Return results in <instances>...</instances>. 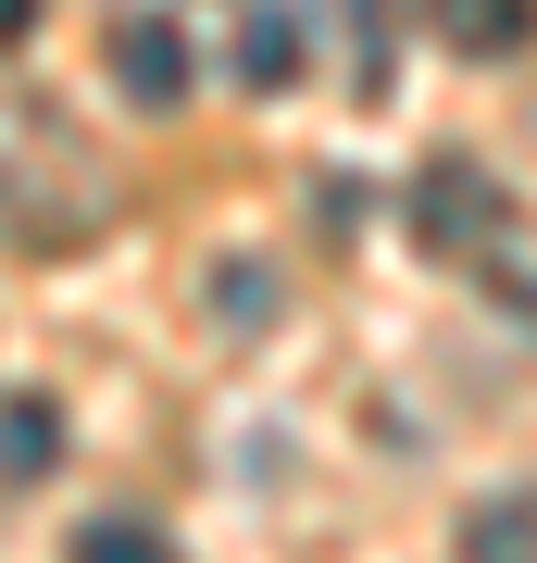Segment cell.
Masks as SVG:
<instances>
[{
	"label": "cell",
	"instance_id": "obj_2",
	"mask_svg": "<svg viewBox=\"0 0 537 563\" xmlns=\"http://www.w3.org/2000/svg\"><path fill=\"white\" fill-rule=\"evenodd\" d=\"M188 76H200V63H188V38H176L163 13H125V25H113V88H125L138 113H176Z\"/></svg>",
	"mask_w": 537,
	"mask_h": 563
},
{
	"label": "cell",
	"instance_id": "obj_5",
	"mask_svg": "<svg viewBox=\"0 0 537 563\" xmlns=\"http://www.w3.org/2000/svg\"><path fill=\"white\" fill-rule=\"evenodd\" d=\"M462 563H537V488H488L462 514Z\"/></svg>",
	"mask_w": 537,
	"mask_h": 563
},
{
	"label": "cell",
	"instance_id": "obj_8",
	"mask_svg": "<svg viewBox=\"0 0 537 563\" xmlns=\"http://www.w3.org/2000/svg\"><path fill=\"white\" fill-rule=\"evenodd\" d=\"M213 313H225V325H262V313H276L262 263H213Z\"/></svg>",
	"mask_w": 537,
	"mask_h": 563
},
{
	"label": "cell",
	"instance_id": "obj_3",
	"mask_svg": "<svg viewBox=\"0 0 537 563\" xmlns=\"http://www.w3.org/2000/svg\"><path fill=\"white\" fill-rule=\"evenodd\" d=\"M238 88H262V101H288V88H300V13H276V0H250V13H238Z\"/></svg>",
	"mask_w": 537,
	"mask_h": 563
},
{
	"label": "cell",
	"instance_id": "obj_1",
	"mask_svg": "<svg viewBox=\"0 0 537 563\" xmlns=\"http://www.w3.org/2000/svg\"><path fill=\"white\" fill-rule=\"evenodd\" d=\"M500 225H513L500 176H476V163H425V176H413V239L425 251H488Z\"/></svg>",
	"mask_w": 537,
	"mask_h": 563
},
{
	"label": "cell",
	"instance_id": "obj_9",
	"mask_svg": "<svg viewBox=\"0 0 537 563\" xmlns=\"http://www.w3.org/2000/svg\"><path fill=\"white\" fill-rule=\"evenodd\" d=\"M38 38V0H0V51H25Z\"/></svg>",
	"mask_w": 537,
	"mask_h": 563
},
{
	"label": "cell",
	"instance_id": "obj_7",
	"mask_svg": "<svg viewBox=\"0 0 537 563\" xmlns=\"http://www.w3.org/2000/svg\"><path fill=\"white\" fill-rule=\"evenodd\" d=\"M63 563H176V551H163L138 514H100V526H76V551H63Z\"/></svg>",
	"mask_w": 537,
	"mask_h": 563
},
{
	"label": "cell",
	"instance_id": "obj_6",
	"mask_svg": "<svg viewBox=\"0 0 537 563\" xmlns=\"http://www.w3.org/2000/svg\"><path fill=\"white\" fill-rule=\"evenodd\" d=\"M438 38L450 51H525L537 38V0H438Z\"/></svg>",
	"mask_w": 537,
	"mask_h": 563
},
{
	"label": "cell",
	"instance_id": "obj_4",
	"mask_svg": "<svg viewBox=\"0 0 537 563\" xmlns=\"http://www.w3.org/2000/svg\"><path fill=\"white\" fill-rule=\"evenodd\" d=\"M51 463H63V413L38 388H13V401H0V488H38Z\"/></svg>",
	"mask_w": 537,
	"mask_h": 563
}]
</instances>
